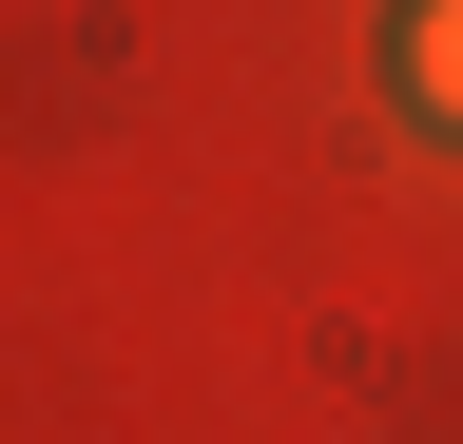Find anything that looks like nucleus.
<instances>
[{"label":"nucleus","instance_id":"nucleus-1","mask_svg":"<svg viewBox=\"0 0 463 444\" xmlns=\"http://www.w3.org/2000/svg\"><path fill=\"white\" fill-rule=\"evenodd\" d=\"M405 97L463 136V0H425V20H405Z\"/></svg>","mask_w":463,"mask_h":444}]
</instances>
